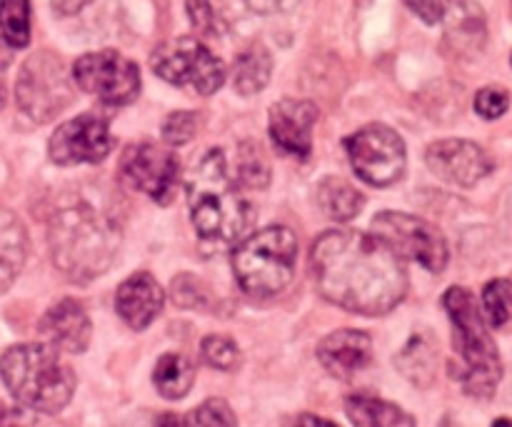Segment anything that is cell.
<instances>
[{
	"label": "cell",
	"mask_w": 512,
	"mask_h": 427,
	"mask_svg": "<svg viewBox=\"0 0 512 427\" xmlns=\"http://www.w3.org/2000/svg\"><path fill=\"white\" fill-rule=\"evenodd\" d=\"M315 288L328 303L358 315H385L408 295L403 258L378 235L330 230L310 248Z\"/></svg>",
	"instance_id": "obj_1"
},
{
	"label": "cell",
	"mask_w": 512,
	"mask_h": 427,
	"mask_svg": "<svg viewBox=\"0 0 512 427\" xmlns=\"http://www.w3.org/2000/svg\"><path fill=\"white\" fill-rule=\"evenodd\" d=\"M53 263L65 278L90 283L108 273L120 250V228L105 210L83 198H65L48 225Z\"/></svg>",
	"instance_id": "obj_2"
},
{
	"label": "cell",
	"mask_w": 512,
	"mask_h": 427,
	"mask_svg": "<svg viewBox=\"0 0 512 427\" xmlns=\"http://www.w3.org/2000/svg\"><path fill=\"white\" fill-rule=\"evenodd\" d=\"M188 208L200 243L225 248L240 243L255 223V208L240 193L225 165L223 150L213 148L185 175Z\"/></svg>",
	"instance_id": "obj_3"
},
{
	"label": "cell",
	"mask_w": 512,
	"mask_h": 427,
	"mask_svg": "<svg viewBox=\"0 0 512 427\" xmlns=\"http://www.w3.org/2000/svg\"><path fill=\"white\" fill-rule=\"evenodd\" d=\"M0 378L15 400L35 413H60L70 403L75 375L53 345H15L0 358Z\"/></svg>",
	"instance_id": "obj_4"
},
{
	"label": "cell",
	"mask_w": 512,
	"mask_h": 427,
	"mask_svg": "<svg viewBox=\"0 0 512 427\" xmlns=\"http://www.w3.org/2000/svg\"><path fill=\"white\" fill-rule=\"evenodd\" d=\"M443 305L453 323V343L460 355L453 378H458L465 393L473 398H493L503 378V363L473 293L455 285L443 295Z\"/></svg>",
	"instance_id": "obj_5"
},
{
	"label": "cell",
	"mask_w": 512,
	"mask_h": 427,
	"mask_svg": "<svg viewBox=\"0 0 512 427\" xmlns=\"http://www.w3.org/2000/svg\"><path fill=\"white\" fill-rule=\"evenodd\" d=\"M298 238L285 225H268L233 250V273L248 298L268 300L283 293L295 275Z\"/></svg>",
	"instance_id": "obj_6"
},
{
	"label": "cell",
	"mask_w": 512,
	"mask_h": 427,
	"mask_svg": "<svg viewBox=\"0 0 512 427\" xmlns=\"http://www.w3.org/2000/svg\"><path fill=\"white\" fill-rule=\"evenodd\" d=\"M73 80L55 53H35L23 63L15 83L20 110L35 123H48L73 103Z\"/></svg>",
	"instance_id": "obj_7"
},
{
	"label": "cell",
	"mask_w": 512,
	"mask_h": 427,
	"mask_svg": "<svg viewBox=\"0 0 512 427\" xmlns=\"http://www.w3.org/2000/svg\"><path fill=\"white\" fill-rule=\"evenodd\" d=\"M155 75L173 85L193 88L200 95H213L225 83L223 60L215 58L200 40L175 38L160 43L150 55Z\"/></svg>",
	"instance_id": "obj_8"
},
{
	"label": "cell",
	"mask_w": 512,
	"mask_h": 427,
	"mask_svg": "<svg viewBox=\"0 0 512 427\" xmlns=\"http://www.w3.org/2000/svg\"><path fill=\"white\" fill-rule=\"evenodd\" d=\"M345 150H348L355 175L363 183L388 188L405 175V165H408L405 143L388 125H365L345 140Z\"/></svg>",
	"instance_id": "obj_9"
},
{
	"label": "cell",
	"mask_w": 512,
	"mask_h": 427,
	"mask_svg": "<svg viewBox=\"0 0 512 427\" xmlns=\"http://www.w3.org/2000/svg\"><path fill=\"white\" fill-rule=\"evenodd\" d=\"M373 235L388 243L400 258L413 260L430 273H443L448 265V243L428 220L408 213H380L373 218Z\"/></svg>",
	"instance_id": "obj_10"
},
{
	"label": "cell",
	"mask_w": 512,
	"mask_h": 427,
	"mask_svg": "<svg viewBox=\"0 0 512 427\" xmlns=\"http://www.w3.org/2000/svg\"><path fill=\"white\" fill-rule=\"evenodd\" d=\"M73 83L108 105H128L140 93V70L115 50H95L73 65Z\"/></svg>",
	"instance_id": "obj_11"
},
{
	"label": "cell",
	"mask_w": 512,
	"mask_h": 427,
	"mask_svg": "<svg viewBox=\"0 0 512 427\" xmlns=\"http://www.w3.org/2000/svg\"><path fill=\"white\" fill-rule=\"evenodd\" d=\"M120 180L165 208L178 190L180 163L173 150L160 145H130L120 158Z\"/></svg>",
	"instance_id": "obj_12"
},
{
	"label": "cell",
	"mask_w": 512,
	"mask_h": 427,
	"mask_svg": "<svg viewBox=\"0 0 512 427\" xmlns=\"http://www.w3.org/2000/svg\"><path fill=\"white\" fill-rule=\"evenodd\" d=\"M113 148L110 128L100 115L85 113L68 120L55 133L50 135L48 153L55 165H80V163H100L108 158Z\"/></svg>",
	"instance_id": "obj_13"
},
{
	"label": "cell",
	"mask_w": 512,
	"mask_h": 427,
	"mask_svg": "<svg viewBox=\"0 0 512 427\" xmlns=\"http://www.w3.org/2000/svg\"><path fill=\"white\" fill-rule=\"evenodd\" d=\"M425 160L438 178L460 185V188H473L475 183L493 173L490 155L473 140H438L428 148Z\"/></svg>",
	"instance_id": "obj_14"
},
{
	"label": "cell",
	"mask_w": 512,
	"mask_h": 427,
	"mask_svg": "<svg viewBox=\"0 0 512 427\" xmlns=\"http://www.w3.org/2000/svg\"><path fill=\"white\" fill-rule=\"evenodd\" d=\"M318 108L308 100H280L270 108V138L275 148L293 158H308Z\"/></svg>",
	"instance_id": "obj_15"
},
{
	"label": "cell",
	"mask_w": 512,
	"mask_h": 427,
	"mask_svg": "<svg viewBox=\"0 0 512 427\" xmlns=\"http://www.w3.org/2000/svg\"><path fill=\"white\" fill-rule=\"evenodd\" d=\"M318 360L333 378L350 380L373 363V340L360 330H338L318 345Z\"/></svg>",
	"instance_id": "obj_16"
},
{
	"label": "cell",
	"mask_w": 512,
	"mask_h": 427,
	"mask_svg": "<svg viewBox=\"0 0 512 427\" xmlns=\"http://www.w3.org/2000/svg\"><path fill=\"white\" fill-rule=\"evenodd\" d=\"M40 333L45 335L48 345L63 353H83L93 335V325L78 300L65 298L45 313L40 320Z\"/></svg>",
	"instance_id": "obj_17"
},
{
	"label": "cell",
	"mask_w": 512,
	"mask_h": 427,
	"mask_svg": "<svg viewBox=\"0 0 512 427\" xmlns=\"http://www.w3.org/2000/svg\"><path fill=\"white\" fill-rule=\"evenodd\" d=\"M165 293L150 273L130 275L115 293V310L133 330H145L160 315Z\"/></svg>",
	"instance_id": "obj_18"
},
{
	"label": "cell",
	"mask_w": 512,
	"mask_h": 427,
	"mask_svg": "<svg viewBox=\"0 0 512 427\" xmlns=\"http://www.w3.org/2000/svg\"><path fill=\"white\" fill-rule=\"evenodd\" d=\"M28 258V233L18 215L0 210V295L13 285Z\"/></svg>",
	"instance_id": "obj_19"
},
{
	"label": "cell",
	"mask_w": 512,
	"mask_h": 427,
	"mask_svg": "<svg viewBox=\"0 0 512 427\" xmlns=\"http://www.w3.org/2000/svg\"><path fill=\"white\" fill-rule=\"evenodd\" d=\"M443 18L448 25V40L455 48H480L485 40V18L473 0H448L443 3Z\"/></svg>",
	"instance_id": "obj_20"
},
{
	"label": "cell",
	"mask_w": 512,
	"mask_h": 427,
	"mask_svg": "<svg viewBox=\"0 0 512 427\" xmlns=\"http://www.w3.org/2000/svg\"><path fill=\"white\" fill-rule=\"evenodd\" d=\"M315 200H318V208L323 210L325 218L335 220V223H348L365 205V195L343 178H325L318 185Z\"/></svg>",
	"instance_id": "obj_21"
},
{
	"label": "cell",
	"mask_w": 512,
	"mask_h": 427,
	"mask_svg": "<svg viewBox=\"0 0 512 427\" xmlns=\"http://www.w3.org/2000/svg\"><path fill=\"white\" fill-rule=\"evenodd\" d=\"M345 413L350 423L360 427H408L415 425L413 415L400 410L398 405H390L378 398H365V395H353L345 400Z\"/></svg>",
	"instance_id": "obj_22"
},
{
	"label": "cell",
	"mask_w": 512,
	"mask_h": 427,
	"mask_svg": "<svg viewBox=\"0 0 512 427\" xmlns=\"http://www.w3.org/2000/svg\"><path fill=\"white\" fill-rule=\"evenodd\" d=\"M273 73V58L263 45H250L235 58L233 85L240 95H253L268 85Z\"/></svg>",
	"instance_id": "obj_23"
},
{
	"label": "cell",
	"mask_w": 512,
	"mask_h": 427,
	"mask_svg": "<svg viewBox=\"0 0 512 427\" xmlns=\"http://www.w3.org/2000/svg\"><path fill=\"white\" fill-rule=\"evenodd\" d=\"M153 383L165 400H180L195 383V365L185 355L168 353L155 363Z\"/></svg>",
	"instance_id": "obj_24"
},
{
	"label": "cell",
	"mask_w": 512,
	"mask_h": 427,
	"mask_svg": "<svg viewBox=\"0 0 512 427\" xmlns=\"http://www.w3.org/2000/svg\"><path fill=\"white\" fill-rule=\"evenodd\" d=\"M395 363H398L400 373H403L410 383L420 385V388H425V385L433 383L435 350H433V345L425 343L420 335H415V338L405 345L403 353L395 358Z\"/></svg>",
	"instance_id": "obj_25"
},
{
	"label": "cell",
	"mask_w": 512,
	"mask_h": 427,
	"mask_svg": "<svg viewBox=\"0 0 512 427\" xmlns=\"http://www.w3.org/2000/svg\"><path fill=\"white\" fill-rule=\"evenodd\" d=\"M0 35L15 50L30 43V0H0Z\"/></svg>",
	"instance_id": "obj_26"
},
{
	"label": "cell",
	"mask_w": 512,
	"mask_h": 427,
	"mask_svg": "<svg viewBox=\"0 0 512 427\" xmlns=\"http://www.w3.org/2000/svg\"><path fill=\"white\" fill-rule=\"evenodd\" d=\"M483 313L490 328H503L512 318V283L490 280L483 288Z\"/></svg>",
	"instance_id": "obj_27"
},
{
	"label": "cell",
	"mask_w": 512,
	"mask_h": 427,
	"mask_svg": "<svg viewBox=\"0 0 512 427\" xmlns=\"http://www.w3.org/2000/svg\"><path fill=\"white\" fill-rule=\"evenodd\" d=\"M200 353H203V360L210 368H218L223 373L238 370L240 363H243V355H240L235 340L225 338V335H208L200 345Z\"/></svg>",
	"instance_id": "obj_28"
},
{
	"label": "cell",
	"mask_w": 512,
	"mask_h": 427,
	"mask_svg": "<svg viewBox=\"0 0 512 427\" xmlns=\"http://www.w3.org/2000/svg\"><path fill=\"white\" fill-rule=\"evenodd\" d=\"M238 175L240 183L248 188H265L270 183V168L263 153L255 143H243L238 150Z\"/></svg>",
	"instance_id": "obj_29"
},
{
	"label": "cell",
	"mask_w": 512,
	"mask_h": 427,
	"mask_svg": "<svg viewBox=\"0 0 512 427\" xmlns=\"http://www.w3.org/2000/svg\"><path fill=\"white\" fill-rule=\"evenodd\" d=\"M173 300L185 310L208 308V285L200 278H195V275H178V278L173 280Z\"/></svg>",
	"instance_id": "obj_30"
},
{
	"label": "cell",
	"mask_w": 512,
	"mask_h": 427,
	"mask_svg": "<svg viewBox=\"0 0 512 427\" xmlns=\"http://www.w3.org/2000/svg\"><path fill=\"white\" fill-rule=\"evenodd\" d=\"M198 133V115L185 113V110H178V113H170L163 123V140L168 145H185L195 138Z\"/></svg>",
	"instance_id": "obj_31"
},
{
	"label": "cell",
	"mask_w": 512,
	"mask_h": 427,
	"mask_svg": "<svg viewBox=\"0 0 512 427\" xmlns=\"http://www.w3.org/2000/svg\"><path fill=\"white\" fill-rule=\"evenodd\" d=\"M185 423L190 425H235L238 418H235L233 410L228 408L225 400H205L195 413H190L185 418Z\"/></svg>",
	"instance_id": "obj_32"
},
{
	"label": "cell",
	"mask_w": 512,
	"mask_h": 427,
	"mask_svg": "<svg viewBox=\"0 0 512 427\" xmlns=\"http://www.w3.org/2000/svg\"><path fill=\"white\" fill-rule=\"evenodd\" d=\"M508 108H510V93L503 88L490 85V88H483L478 95H475V110H478L480 118L485 120L500 118V115L508 113Z\"/></svg>",
	"instance_id": "obj_33"
},
{
	"label": "cell",
	"mask_w": 512,
	"mask_h": 427,
	"mask_svg": "<svg viewBox=\"0 0 512 427\" xmlns=\"http://www.w3.org/2000/svg\"><path fill=\"white\" fill-rule=\"evenodd\" d=\"M185 10H188L190 23L200 35L218 33V15H215L210 0H185Z\"/></svg>",
	"instance_id": "obj_34"
},
{
	"label": "cell",
	"mask_w": 512,
	"mask_h": 427,
	"mask_svg": "<svg viewBox=\"0 0 512 427\" xmlns=\"http://www.w3.org/2000/svg\"><path fill=\"white\" fill-rule=\"evenodd\" d=\"M405 5L428 25H435L443 20V0H405Z\"/></svg>",
	"instance_id": "obj_35"
},
{
	"label": "cell",
	"mask_w": 512,
	"mask_h": 427,
	"mask_svg": "<svg viewBox=\"0 0 512 427\" xmlns=\"http://www.w3.org/2000/svg\"><path fill=\"white\" fill-rule=\"evenodd\" d=\"M300 0H245V5H248L253 13H260V15H270V13H285V10L295 8Z\"/></svg>",
	"instance_id": "obj_36"
},
{
	"label": "cell",
	"mask_w": 512,
	"mask_h": 427,
	"mask_svg": "<svg viewBox=\"0 0 512 427\" xmlns=\"http://www.w3.org/2000/svg\"><path fill=\"white\" fill-rule=\"evenodd\" d=\"M8 63H10V50L5 48V43L0 40V70H3Z\"/></svg>",
	"instance_id": "obj_37"
},
{
	"label": "cell",
	"mask_w": 512,
	"mask_h": 427,
	"mask_svg": "<svg viewBox=\"0 0 512 427\" xmlns=\"http://www.w3.org/2000/svg\"><path fill=\"white\" fill-rule=\"evenodd\" d=\"M360 3H368V0H360Z\"/></svg>",
	"instance_id": "obj_38"
}]
</instances>
